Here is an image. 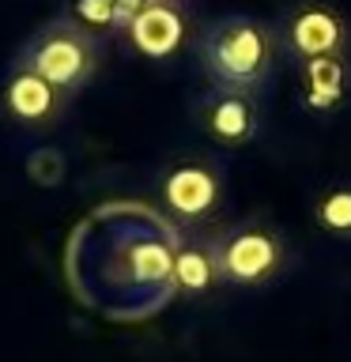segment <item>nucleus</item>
Here are the masks:
<instances>
[{"mask_svg":"<svg viewBox=\"0 0 351 362\" xmlns=\"http://www.w3.org/2000/svg\"><path fill=\"white\" fill-rule=\"evenodd\" d=\"M11 61L50 79L68 98H76L98 79L102 61H106V42L61 11V16L45 19L38 30H30Z\"/></svg>","mask_w":351,"mask_h":362,"instance_id":"2","label":"nucleus"},{"mask_svg":"<svg viewBox=\"0 0 351 362\" xmlns=\"http://www.w3.org/2000/svg\"><path fill=\"white\" fill-rule=\"evenodd\" d=\"M192 57H197V68L208 87L265 95L283 61V49L272 19L231 11V16L208 19L197 30Z\"/></svg>","mask_w":351,"mask_h":362,"instance_id":"1","label":"nucleus"},{"mask_svg":"<svg viewBox=\"0 0 351 362\" xmlns=\"http://www.w3.org/2000/svg\"><path fill=\"white\" fill-rule=\"evenodd\" d=\"M144 4H151V0H125V8H129V16H136Z\"/></svg>","mask_w":351,"mask_h":362,"instance_id":"13","label":"nucleus"},{"mask_svg":"<svg viewBox=\"0 0 351 362\" xmlns=\"http://www.w3.org/2000/svg\"><path fill=\"white\" fill-rule=\"evenodd\" d=\"M121 38L129 42V49L140 53L144 61L163 64V61H174L197 34H192L185 4H159V0H151V4H144L129 19V27H125Z\"/></svg>","mask_w":351,"mask_h":362,"instance_id":"8","label":"nucleus"},{"mask_svg":"<svg viewBox=\"0 0 351 362\" xmlns=\"http://www.w3.org/2000/svg\"><path fill=\"white\" fill-rule=\"evenodd\" d=\"M294 90L306 113H336L351 98V57H317L294 64Z\"/></svg>","mask_w":351,"mask_h":362,"instance_id":"10","label":"nucleus"},{"mask_svg":"<svg viewBox=\"0 0 351 362\" xmlns=\"http://www.w3.org/2000/svg\"><path fill=\"white\" fill-rule=\"evenodd\" d=\"M215 253H219L223 283L238 291L272 287L294 268V245L287 230L265 215L215 226Z\"/></svg>","mask_w":351,"mask_h":362,"instance_id":"4","label":"nucleus"},{"mask_svg":"<svg viewBox=\"0 0 351 362\" xmlns=\"http://www.w3.org/2000/svg\"><path fill=\"white\" fill-rule=\"evenodd\" d=\"M64 16H72L79 27L98 34L102 42L121 38L125 27H129V19H132L129 8H125V0H68Z\"/></svg>","mask_w":351,"mask_h":362,"instance_id":"12","label":"nucleus"},{"mask_svg":"<svg viewBox=\"0 0 351 362\" xmlns=\"http://www.w3.org/2000/svg\"><path fill=\"white\" fill-rule=\"evenodd\" d=\"M155 181L159 204L178 234L219 226L226 208V166L215 151H174Z\"/></svg>","mask_w":351,"mask_h":362,"instance_id":"3","label":"nucleus"},{"mask_svg":"<svg viewBox=\"0 0 351 362\" xmlns=\"http://www.w3.org/2000/svg\"><path fill=\"white\" fill-rule=\"evenodd\" d=\"M310 219L325 238L351 242V181H325L310 200Z\"/></svg>","mask_w":351,"mask_h":362,"instance_id":"11","label":"nucleus"},{"mask_svg":"<svg viewBox=\"0 0 351 362\" xmlns=\"http://www.w3.org/2000/svg\"><path fill=\"white\" fill-rule=\"evenodd\" d=\"M192 121L212 147L242 151V147L257 144L260 132H265V102H260V95L204 87L192 98Z\"/></svg>","mask_w":351,"mask_h":362,"instance_id":"6","label":"nucleus"},{"mask_svg":"<svg viewBox=\"0 0 351 362\" xmlns=\"http://www.w3.org/2000/svg\"><path fill=\"white\" fill-rule=\"evenodd\" d=\"M226 287L215 253V230H185L174 242V294L204 302Z\"/></svg>","mask_w":351,"mask_h":362,"instance_id":"9","label":"nucleus"},{"mask_svg":"<svg viewBox=\"0 0 351 362\" xmlns=\"http://www.w3.org/2000/svg\"><path fill=\"white\" fill-rule=\"evenodd\" d=\"M276 34L291 64L317 57H351V19L336 0H291L276 16Z\"/></svg>","mask_w":351,"mask_h":362,"instance_id":"5","label":"nucleus"},{"mask_svg":"<svg viewBox=\"0 0 351 362\" xmlns=\"http://www.w3.org/2000/svg\"><path fill=\"white\" fill-rule=\"evenodd\" d=\"M72 98L38 72L11 61L0 79V117L19 132H53L64 121Z\"/></svg>","mask_w":351,"mask_h":362,"instance_id":"7","label":"nucleus"},{"mask_svg":"<svg viewBox=\"0 0 351 362\" xmlns=\"http://www.w3.org/2000/svg\"><path fill=\"white\" fill-rule=\"evenodd\" d=\"M159 4H185L189 8V0H159Z\"/></svg>","mask_w":351,"mask_h":362,"instance_id":"14","label":"nucleus"}]
</instances>
